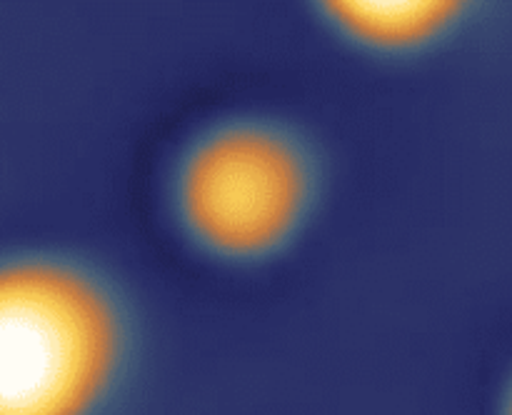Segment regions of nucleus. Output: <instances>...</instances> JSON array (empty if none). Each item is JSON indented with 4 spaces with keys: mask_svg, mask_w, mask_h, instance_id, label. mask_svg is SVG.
Masks as SVG:
<instances>
[{
    "mask_svg": "<svg viewBox=\"0 0 512 415\" xmlns=\"http://www.w3.org/2000/svg\"><path fill=\"white\" fill-rule=\"evenodd\" d=\"M333 23L370 48H413L443 33L458 15L455 3H333Z\"/></svg>",
    "mask_w": 512,
    "mask_h": 415,
    "instance_id": "7ed1b4c3",
    "label": "nucleus"
},
{
    "mask_svg": "<svg viewBox=\"0 0 512 415\" xmlns=\"http://www.w3.org/2000/svg\"><path fill=\"white\" fill-rule=\"evenodd\" d=\"M503 415H512V385H510L508 400H505V410H503Z\"/></svg>",
    "mask_w": 512,
    "mask_h": 415,
    "instance_id": "20e7f679",
    "label": "nucleus"
},
{
    "mask_svg": "<svg viewBox=\"0 0 512 415\" xmlns=\"http://www.w3.org/2000/svg\"><path fill=\"white\" fill-rule=\"evenodd\" d=\"M123 363L113 300L43 258L0 263V415H100Z\"/></svg>",
    "mask_w": 512,
    "mask_h": 415,
    "instance_id": "f257e3e1",
    "label": "nucleus"
},
{
    "mask_svg": "<svg viewBox=\"0 0 512 415\" xmlns=\"http://www.w3.org/2000/svg\"><path fill=\"white\" fill-rule=\"evenodd\" d=\"M308 200V168L290 140L263 128L205 138L185 160L178 205L190 233L220 255L253 258L283 243Z\"/></svg>",
    "mask_w": 512,
    "mask_h": 415,
    "instance_id": "f03ea898",
    "label": "nucleus"
}]
</instances>
